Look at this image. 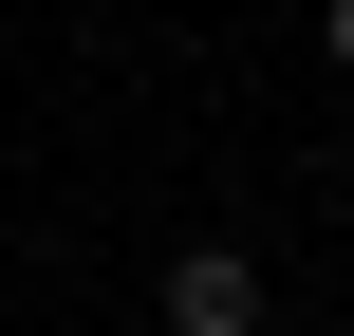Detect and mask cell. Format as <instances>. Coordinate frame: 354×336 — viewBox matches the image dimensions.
Here are the masks:
<instances>
[{
    "instance_id": "cell-2",
    "label": "cell",
    "mask_w": 354,
    "mask_h": 336,
    "mask_svg": "<svg viewBox=\"0 0 354 336\" xmlns=\"http://www.w3.org/2000/svg\"><path fill=\"white\" fill-rule=\"evenodd\" d=\"M317 56H336V75H354V0H317Z\"/></svg>"
},
{
    "instance_id": "cell-1",
    "label": "cell",
    "mask_w": 354,
    "mask_h": 336,
    "mask_svg": "<svg viewBox=\"0 0 354 336\" xmlns=\"http://www.w3.org/2000/svg\"><path fill=\"white\" fill-rule=\"evenodd\" d=\"M149 318H168V336H261V262H243V243H168Z\"/></svg>"
}]
</instances>
